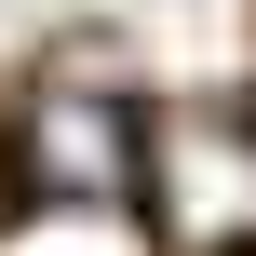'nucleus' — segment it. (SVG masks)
I'll return each instance as SVG.
<instances>
[{"label":"nucleus","instance_id":"nucleus-1","mask_svg":"<svg viewBox=\"0 0 256 256\" xmlns=\"http://www.w3.org/2000/svg\"><path fill=\"white\" fill-rule=\"evenodd\" d=\"M135 202L162 216L176 256H256V122H230V108H162Z\"/></svg>","mask_w":256,"mask_h":256},{"label":"nucleus","instance_id":"nucleus-2","mask_svg":"<svg viewBox=\"0 0 256 256\" xmlns=\"http://www.w3.org/2000/svg\"><path fill=\"white\" fill-rule=\"evenodd\" d=\"M14 176H27V202H135V176H148V122L122 108V94H94V81H40L27 94V122H14Z\"/></svg>","mask_w":256,"mask_h":256}]
</instances>
